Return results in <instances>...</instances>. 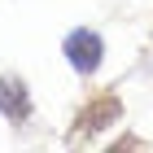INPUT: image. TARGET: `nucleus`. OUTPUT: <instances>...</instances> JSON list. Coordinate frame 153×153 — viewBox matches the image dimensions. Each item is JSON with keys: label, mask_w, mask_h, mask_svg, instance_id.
<instances>
[{"label": "nucleus", "mask_w": 153, "mask_h": 153, "mask_svg": "<svg viewBox=\"0 0 153 153\" xmlns=\"http://www.w3.org/2000/svg\"><path fill=\"white\" fill-rule=\"evenodd\" d=\"M61 57L70 61V70L79 74V79H92V74L101 70V61H105V39H101V31L74 26L70 35L61 39Z\"/></svg>", "instance_id": "1"}, {"label": "nucleus", "mask_w": 153, "mask_h": 153, "mask_svg": "<svg viewBox=\"0 0 153 153\" xmlns=\"http://www.w3.org/2000/svg\"><path fill=\"white\" fill-rule=\"evenodd\" d=\"M109 123H123V101H118L114 92L96 96V101H88V105L79 109V118H74V131H70V140L79 144L83 136H96V131H101V127H109Z\"/></svg>", "instance_id": "2"}, {"label": "nucleus", "mask_w": 153, "mask_h": 153, "mask_svg": "<svg viewBox=\"0 0 153 153\" xmlns=\"http://www.w3.org/2000/svg\"><path fill=\"white\" fill-rule=\"evenodd\" d=\"M35 114V101H31V88H26L22 74H0V118L22 127L26 118Z\"/></svg>", "instance_id": "3"}]
</instances>
